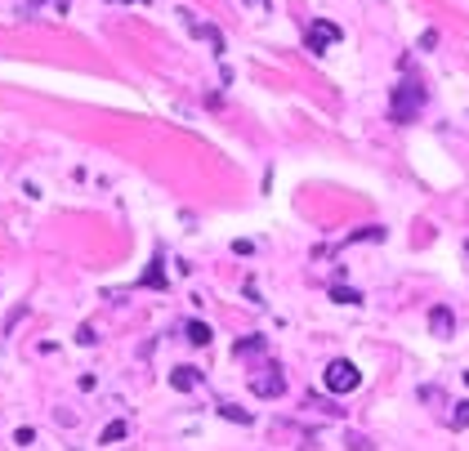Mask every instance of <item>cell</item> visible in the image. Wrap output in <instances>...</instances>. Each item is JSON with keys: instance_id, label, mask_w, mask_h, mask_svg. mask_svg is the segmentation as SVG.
Listing matches in <instances>:
<instances>
[{"instance_id": "cell-4", "label": "cell", "mask_w": 469, "mask_h": 451, "mask_svg": "<svg viewBox=\"0 0 469 451\" xmlns=\"http://www.w3.org/2000/svg\"><path fill=\"white\" fill-rule=\"evenodd\" d=\"M250 389H255L259 398H277V393L286 389V380H281V366H264V375H255V380H250Z\"/></svg>"}, {"instance_id": "cell-10", "label": "cell", "mask_w": 469, "mask_h": 451, "mask_svg": "<svg viewBox=\"0 0 469 451\" xmlns=\"http://www.w3.org/2000/svg\"><path fill=\"white\" fill-rule=\"evenodd\" d=\"M183 335H188L192 344H210V326H206V322H188Z\"/></svg>"}, {"instance_id": "cell-6", "label": "cell", "mask_w": 469, "mask_h": 451, "mask_svg": "<svg viewBox=\"0 0 469 451\" xmlns=\"http://www.w3.org/2000/svg\"><path fill=\"white\" fill-rule=\"evenodd\" d=\"M170 384H174L179 393H192L197 384H201V375H197V366H174V371H170Z\"/></svg>"}, {"instance_id": "cell-5", "label": "cell", "mask_w": 469, "mask_h": 451, "mask_svg": "<svg viewBox=\"0 0 469 451\" xmlns=\"http://www.w3.org/2000/svg\"><path fill=\"white\" fill-rule=\"evenodd\" d=\"M429 331H434L438 340H452V331H456L452 308H434V313H429Z\"/></svg>"}, {"instance_id": "cell-12", "label": "cell", "mask_w": 469, "mask_h": 451, "mask_svg": "<svg viewBox=\"0 0 469 451\" xmlns=\"http://www.w3.org/2000/svg\"><path fill=\"white\" fill-rule=\"evenodd\" d=\"M331 299H335V304H358V290H353V286H331Z\"/></svg>"}, {"instance_id": "cell-13", "label": "cell", "mask_w": 469, "mask_h": 451, "mask_svg": "<svg viewBox=\"0 0 469 451\" xmlns=\"http://www.w3.org/2000/svg\"><path fill=\"white\" fill-rule=\"evenodd\" d=\"M452 429H469V402H456V411H452Z\"/></svg>"}, {"instance_id": "cell-14", "label": "cell", "mask_w": 469, "mask_h": 451, "mask_svg": "<svg viewBox=\"0 0 469 451\" xmlns=\"http://www.w3.org/2000/svg\"><path fill=\"white\" fill-rule=\"evenodd\" d=\"M420 398H425V402H443V389H434V384H425V389H420Z\"/></svg>"}, {"instance_id": "cell-16", "label": "cell", "mask_w": 469, "mask_h": 451, "mask_svg": "<svg viewBox=\"0 0 469 451\" xmlns=\"http://www.w3.org/2000/svg\"><path fill=\"white\" fill-rule=\"evenodd\" d=\"M77 340H81V344H94L99 335H94V326H81V331H77Z\"/></svg>"}, {"instance_id": "cell-11", "label": "cell", "mask_w": 469, "mask_h": 451, "mask_svg": "<svg viewBox=\"0 0 469 451\" xmlns=\"http://www.w3.org/2000/svg\"><path fill=\"white\" fill-rule=\"evenodd\" d=\"M219 416H228V420H237V425H250V411H241V407H232V402H219Z\"/></svg>"}, {"instance_id": "cell-15", "label": "cell", "mask_w": 469, "mask_h": 451, "mask_svg": "<svg viewBox=\"0 0 469 451\" xmlns=\"http://www.w3.org/2000/svg\"><path fill=\"white\" fill-rule=\"evenodd\" d=\"M14 443H18V447H27V443H36V434H32V429H18Z\"/></svg>"}, {"instance_id": "cell-7", "label": "cell", "mask_w": 469, "mask_h": 451, "mask_svg": "<svg viewBox=\"0 0 469 451\" xmlns=\"http://www.w3.org/2000/svg\"><path fill=\"white\" fill-rule=\"evenodd\" d=\"M188 32H192V36H201V41H210V45H214V50H219V54L228 50V45H223V36L214 32V27H206V23H192V18H188Z\"/></svg>"}, {"instance_id": "cell-8", "label": "cell", "mask_w": 469, "mask_h": 451, "mask_svg": "<svg viewBox=\"0 0 469 451\" xmlns=\"http://www.w3.org/2000/svg\"><path fill=\"white\" fill-rule=\"evenodd\" d=\"M126 434H130V425H126V420H112V425L103 429V438H99V443H103V447H117Z\"/></svg>"}, {"instance_id": "cell-2", "label": "cell", "mask_w": 469, "mask_h": 451, "mask_svg": "<svg viewBox=\"0 0 469 451\" xmlns=\"http://www.w3.org/2000/svg\"><path fill=\"white\" fill-rule=\"evenodd\" d=\"M322 384L331 393H353L362 384V371H358V362H349V358H335L331 366L322 371Z\"/></svg>"}, {"instance_id": "cell-9", "label": "cell", "mask_w": 469, "mask_h": 451, "mask_svg": "<svg viewBox=\"0 0 469 451\" xmlns=\"http://www.w3.org/2000/svg\"><path fill=\"white\" fill-rule=\"evenodd\" d=\"M143 286H157V290L166 286V272H161V255H157L152 264H148V272H143Z\"/></svg>"}, {"instance_id": "cell-1", "label": "cell", "mask_w": 469, "mask_h": 451, "mask_svg": "<svg viewBox=\"0 0 469 451\" xmlns=\"http://www.w3.org/2000/svg\"><path fill=\"white\" fill-rule=\"evenodd\" d=\"M420 108H425V86H420L416 77H407L398 90H393V121H416Z\"/></svg>"}, {"instance_id": "cell-17", "label": "cell", "mask_w": 469, "mask_h": 451, "mask_svg": "<svg viewBox=\"0 0 469 451\" xmlns=\"http://www.w3.org/2000/svg\"><path fill=\"white\" fill-rule=\"evenodd\" d=\"M108 5H152V0H108Z\"/></svg>"}, {"instance_id": "cell-3", "label": "cell", "mask_w": 469, "mask_h": 451, "mask_svg": "<svg viewBox=\"0 0 469 451\" xmlns=\"http://www.w3.org/2000/svg\"><path fill=\"white\" fill-rule=\"evenodd\" d=\"M340 27H335L331 23V18H317V23L313 27H308V36H304V45H308V50H313V54H326V50H331V45L335 41H340Z\"/></svg>"}, {"instance_id": "cell-18", "label": "cell", "mask_w": 469, "mask_h": 451, "mask_svg": "<svg viewBox=\"0 0 469 451\" xmlns=\"http://www.w3.org/2000/svg\"><path fill=\"white\" fill-rule=\"evenodd\" d=\"M465 384H469V371H465Z\"/></svg>"}]
</instances>
